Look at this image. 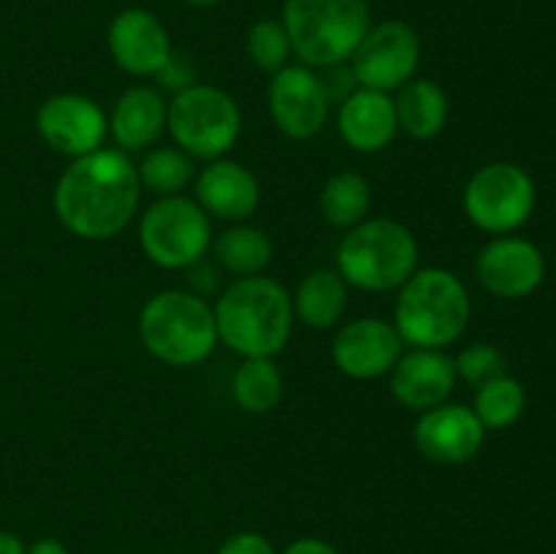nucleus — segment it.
<instances>
[{
	"mask_svg": "<svg viewBox=\"0 0 556 554\" xmlns=\"http://www.w3.org/2000/svg\"><path fill=\"white\" fill-rule=\"evenodd\" d=\"M486 429L472 407L459 402H443L418 416L413 443L424 459L434 465H465L481 451Z\"/></svg>",
	"mask_w": 556,
	"mask_h": 554,
	"instance_id": "14",
	"label": "nucleus"
},
{
	"mask_svg": "<svg viewBox=\"0 0 556 554\" xmlns=\"http://www.w3.org/2000/svg\"><path fill=\"white\" fill-rule=\"evenodd\" d=\"M269 114L275 119L277 130L293 141H307L320 134L329 119L331 101L324 90V81L307 65H291L271 74L269 92Z\"/></svg>",
	"mask_w": 556,
	"mask_h": 554,
	"instance_id": "11",
	"label": "nucleus"
},
{
	"mask_svg": "<svg viewBox=\"0 0 556 554\" xmlns=\"http://www.w3.org/2000/svg\"><path fill=\"white\" fill-rule=\"evenodd\" d=\"M166 114L168 103L155 87H130L114 101L109 114V136L123 152L147 150L166 130Z\"/></svg>",
	"mask_w": 556,
	"mask_h": 554,
	"instance_id": "20",
	"label": "nucleus"
},
{
	"mask_svg": "<svg viewBox=\"0 0 556 554\" xmlns=\"http://www.w3.org/2000/svg\"><path fill=\"white\" fill-rule=\"evenodd\" d=\"M351 63L358 87L391 92L416 76L421 63V38L416 27L402 20H386L369 25L367 36L356 47Z\"/></svg>",
	"mask_w": 556,
	"mask_h": 554,
	"instance_id": "10",
	"label": "nucleus"
},
{
	"mask_svg": "<svg viewBox=\"0 0 556 554\" xmlns=\"http://www.w3.org/2000/svg\"><path fill=\"white\" fill-rule=\"evenodd\" d=\"M25 554H71V552L63 541H58V538H38V541H33L30 546L25 549Z\"/></svg>",
	"mask_w": 556,
	"mask_h": 554,
	"instance_id": "34",
	"label": "nucleus"
},
{
	"mask_svg": "<svg viewBox=\"0 0 556 554\" xmlns=\"http://www.w3.org/2000/svg\"><path fill=\"white\" fill-rule=\"evenodd\" d=\"M212 310L217 340L242 358H271L291 340V293L275 277H237Z\"/></svg>",
	"mask_w": 556,
	"mask_h": 554,
	"instance_id": "2",
	"label": "nucleus"
},
{
	"mask_svg": "<svg viewBox=\"0 0 556 554\" xmlns=\"http://www.w3.org/2000/svg\"><path fill=\"white\" fill-rule=\"evenodd\" d=\"M233 402L242 407L244 413H264L275 411L277 402L282 396V373L271 358H242L231 380Z\"/></svg>",
	"mask_w": 556,
	"mask_h": 554,
	"instance_id": "23",
	"label": "nucleus"
},
{
	"mask_svg": "<svg viewBox=\"0 0 556 554\" xmlns=\"http://www.w3.org/2000/svg\"><path fill=\"white\" fill-rule=\"evenodd\" d=\"M139 244L161 269H193L212 244V221L195 199L163 196L141 215Z\"/></svg>",
	"mask_w": 556,
	"mask_h": 554,
	"instance_id": "8",
	"label": "nucleus"
},
{
	"mask_svg": "<svg viewBox=\"0 0 556 554\" xmlns=\"http://www.w3.org/2000/svg\"><path fill=\"white\" fill-rule=\"evenodd\" d=\"M396 125L410 139L429 141L448 123L451 103L443 87L432 79H410L400 87L394 98Z\"/></svg>",
	"mask_w": 556,
	"mask_h": 554,
	"instance_id": "22",
	"label": "nucleus"
},
{
	"mask_svg": "<svg viewBox=\"0 0 556 554\" xmlns=\"http://www.w3.org/2000/svg\"><path fill=\"white\" fill-rule=\"evenodd\" d=\"M454 358L434 348H410L396 358L389 373V386L394 400L407 411L424 413L448 402L456 389Z\"/></svg>",
	"mask_w": 556,
	"mask_h": 554,
	"instance_id": "17",
	"label": "nucleus"
},
{
	"mask_svg": "<svg viewBox=\"0 0 556 554\" xmlns=\"http://www.w3.org/2000/svg\"><path fill=\"white\" fill-rule=\"evenodd\" d=\"M244 47H248V58L253 60L255 68L266 71V74H277L280 68H286L293 54L286 25L275 16L253 22L248 38H244Z\"/></svg>",
	"mask_w": 556,
	"mask_h": 554,
	"instance_id": "28",
	"label": "nucleus"
},
{
	"mask_svg": "<svg viewBox=\"0 0 556 554\" xmlns=\"http://www.w3.org/2000/svg\"><path fill=\"white\" fill-rule=\"evenodd\" d=\"M472 302L456 272L443 266L416 269L400 286L394 304V326L410 348L443 351L465 335Z\"/></svg>",
	"mask_w": 556,
	"mask_h": 554,
	"instance_id": "3",
	"label": "nucleus"
},
{
	"mask_svg": "<svg viewBox=\"0 0 556 554\" xmlns=\"http://www.w3.org/2000/svg\"><path fill=\"white\" fill-rule=\"evenodd\" d=\"M527 407V391L525 386L508 373L500 378L489 380V383L478 386L476 400H472V413L483 429H505L521 418Z\"/></svg>",
	"mask_w": 556,
	"mask_h": 554,
	"instance_id": "27",
	"label": "nucleus"
},
{
	"mask_svg": "<svg viewBox=\"0 0 556 554\" xmlns=\"http://www.w3.org/2000/svg\"><path fill=\"white\" fill-rule=\"evenodd\" d=\"M476 277L494 297L525 299L541 288L546 277V259L530 239L503 234L478 250Z\"/></svg>",
	"mask_w": 556,
	"mask_h": 554,
	"instance_id": "13",
	"label": "nucleus"
},
{
	"mask_svg": "<svg viewBox=\"0 0 556 554\" xmlns=\"http://www.w3.org/2000/svg\"><path fill=\"white\" fill-rule=\"evenodd\" d=\"M139 337L147 353L168 367H195L215 351V310L204 297L182 288L157 291L139 313Z\"/></svg>",
	"mask_w": 556,
	"mask_h": 554,
	"instance_id": "4",
	"label": "nucleus"
},
{
	"mask_svg": "<svg viewBox=\"0 0 556 554\" xmlns=\"http://www.w3.org/2000/svg\"><path fill=\"white\" fill-rule=\"evenodd\" d=\"M402 337L394 324L383 318L348 320L331 342V362L342 375L356 380H375L389 375L402 356Z\"/></svg>",
	"mask_w": 556,
	"mask_h": 554,
	"instance_id": "15",
	"label": "nucleus"
},
{
	"mask_svg": "<svg viewBox=\"0 0 556 554\" xmlns=\"http://www.w3.org/2000/svg\"><path fill=\"white\" fill-rule=\"evenodd\" d=\"M280 554H340V552H337V546H331L329 541H324V538L304 536L288 543Z\"/></svg>",
	"mask_w": 556,
	"mask_h": 554,
	"instance_id": "33",
	"label": "nucleus"
},
{
	"mask_svg": "<svg viewBox=\"0 0 556 554\" xmlns=\"http://www.w3.org/2000/svg\"><path fill=\"white\" fill-rule=\"evenodd\" d=\"M106 43L117 68L130 76H155L174 52L166 25L139 5L114 14Z\"/></svg>",
	"mask_w": 556,
	"mask_h": 554,
	"instance_id": "16",
	"label": "nucleus"
},
{
	"mask_svg": "<svg viewBox=\"0 0 556 554\" xmlns=\"http://www.w3.org/2000/svg\"><path fill=\"white\" fill-rule=\"evenodd\" d=\"M195 201L210 217L242 223L258 210L261 185L248 166L217 158L195 177Z\"/></svg>",
	"mask_w": 556,
	"mask_h": 554,
	"instance_id": "18",
	"label": "nucleus"
},
{
	"mask_svg": "<svg viewBox=\"0 0 556 554\" xmlns=\"http://www.w3.org/2000/svg\"><path fill=\"white\" fill-rule=\"evenodd\" d=\"M166 130L174 147L201 161H217L242 134L239 103L223 87L190 85L168 101Z\"/></svg>",
	"mask_w": 556,
	"mask_h": 554,
	"instance_id": "7",
	"label": "nucleus"
},
{
	"mask_svg": "<svg viewBox=\"0 0 556 554\" xmlns=\"http://www.w3.org/2000/svg\"><path fill=\"white\" fill-rule=\"evenodd\" d=\"M217 554H277L275 543L255 530H239L220 543Z\"/></svg>",
	"mask_w": 556,
	"mask_h": 554,
	"instance_id": "30",
	"label": "nucleus"
},
{
	"mask_svg": "<svg viewBox=\"0 0 556 554\" xmlns=\"http://www.w3.org/2000/svg\"><path fill=\"white\" fill-rule=\"evenodd\" d=\"M217 264L237 277H253L269 266L271 239L255 226H231L212 244Z\"/></svg>",
	"mask_w": 556,
	"mask_h": 554,
	"instance_id": "24",
	"label": "nucleus"
},
{
	"mask_svg": "<svg viewBox=\"0 0 556 554\" xmlns=\"http://www.w3.org/2000/svg\"><path fill=\"white\" fill-rule=\"evenodd\" d=\"M293 318L309 329H331L348 307V282L337 269H313L291 293Z\"/></svg>",
	"mask_w": 556,
	"mask_h": 554,
	"instance_id": "21",
	"label": "nucleus"
},
{
	"mask_svg": "<svg viewBox=\"0 0 556 554\" xmlns=\"http://www.w3.org/2000/svg\"><path fill=\"white\" fill-rule=\"evenodd\" d=\"M372 190L358 172H340L320 190V215L334 228H353L367 221Z\"/></svg>",
	"mask_w": 556,
	"mask_h": 554,
	"instance_id": "25",
	"label": "nucleus"
},
{
	"mask_svg": "<svg viewBox=\"0 0 556 554\" xmlns=\"http://www.w3.org/2000/svg\"><path fill=\"white\" fill-rule=\"evenodd\" d=\"M280 20L307 68L348 63L372 25L367 0H286Z\"/></svg>",
	"mask_w": 556,
	"mask_h": 554,
	"instance_id": "6",
	"label": "nucleus"
},
{
	"mask_svg": "<svg viewBox=\"0 0 556 554\" xmlns=\"http://www.w3.org/2000/svg\"><path fill=\"white\" fill-rule=\"evenodd\" d=\"M418 269V242L391 217H367L348 228L337 248V272L353 288L383 293L400 288Z\"/></svg>",
	"mask_w": 556,
	"mask_h": 554,
	"instance_id": "5",
	"label": "nucleus"
},
{
	"mask_svg": "<svg viewBox=\"0 0 556 554\" xmlns=\"http://www.w3.org/2000/svg\"><path fill=\"white\" fill-rule=\"evenodd\" d=\"M157 79H161L163 87H168V90L179 92L185 90V87L195 85L193 81V68H190L188 63H185L182 58H177V54L172 52V58L166 60V65H163L161 71H157Z\"/></svg>",
	"mask_w": 556,
	"mask_h": 554,
	"instance_id": "32",
	"label": "nucleus"
},
{
	"mask_svg": "<svg viewBox=\"0 0 556 554\" xmlns=\"http://www.w3.org/2000/svg\"><path fill=\"white\" fill-rule=\"evenodd\" d=\"M190 9H212V5H220L223 0H182Z\"/></svg>",
	"mask_w": 556,
	"mask_h": 554,
	"instance_id": "36",
	"label": "nucleus"
},
{
	"mask_svg": "<svg viewBox=\"0 0 556 554\" xmlns=\"http://www.w3.org/2000/svg\"><path fill=\"white\" fill-rule=\"evenodd\" d=\"M141 201V182L134 161L123 150L87 152L74 158L54 185V215L74 237L87 242L114 239Z\"/></svg>",
	"mask_w": 556,
	"mask_h": 554,
	"instance_id": "1",
	"label": "nucleus"
},
{
	"mask_svg": "<svg viewBox=\"0 0 556 554\" xmlns=\"http://www.w3.org/2000/svg\"><path fill=\"white\" fill-rule=\"evenodd\" d=\"M27 543L16 532L0 530V554H25Z\"/></svg>",
	"mask_w": 556,
	"mask_h": 554,
	"instance_id": "35",
	"label": "nucleus"
},
{
	"mask_svg": "<svg viewBox=\"0 0 556 554\" xmlns=\"http://www.w3.org/2000/svg\"><path fill=\"white\" fill-rule=\"evenodd\" d=\"M342 65H345V63L329 65V68H320V71H326V76H320V81H324V90H326V96H329L331 103L342 101V98H348L358 87V81H356V76H353L351 65H348V68H342Z\"/></svg>",
	"mask_w": 556,
	"mask_h": 554,
	"instance_id": "31",
	"label": "nucleus"
},
{
	"mask_svg": "<svg viewBox=\"0 0 556 554\" xmlns=\"http://www.w3.org/2000/svg\"><path fill=\"white\" fill-rule=\"evenodd\" d=\"M535 179L510 161L486 163L465 185L462 206L467 221L486 234H514L535 212Z\"/></svg>",
	"mask_w": 556,
	"mask_h": 554,
	"instance_id": "9",
	"label": "nucleus"
},
{
	"mask_svg": "<svg viewBox=\"0 0 556 554\" xmlns=\"http://www.w3.org/2000/svg\"><path fill=\"white\" fill-rule=\"evenodd\" d=\"M136 172H139L141 188L163 199V196L182 193L193 182L195 168L193 158L179 150V147H155V150H150L141 158Z\"/></svg>",
	"mask_w": 556,
	"mask_h": 554,
	"instance_id": "26",
	"label": "nucleus"
},
{
	"mask_svg": "<svg viewBox=\"0 0 556 554\" xmlns=\"http://www.w3.org/2000/svg\"><path fill=\"white\" fill-rule=\"evenodd\" d=\"M454 367H456V378L476 386V389L508 373L505 353L500 351L497 345H489V342H472V345L462 348L459 356L454 358Z\"/></svg>",
	"mask_w": 556,
	"mask_h": 554,
	"instance_id": "29",
	"label": "nucleus"
},
{
	"mask_svg": "<svg viewBox=\"0 0 556 554\" xmlns=\"http://www.w3.org/2000/svg\"><path fill=\"white\" fill-rule=\"evenodd\" d=\"M36 130L60 155L81 158L101 150L109 136V117L92 98L58 92L38 106Z\"/></svg>",
	"mask_w": 556,
	"mask_h": 554,
	"instance_id": "12",
	"label": "nucleus"
},
{
	"mask_svg": "<svg viewBox=\"0 0 556 554\" xmlns=\"http://www.w3.org/2000/svg\"><path fill=\"white\" fill-rule=\"evenodd\" d=\"M337 130L351 150L364 152V155L386 150L400 130L394 98L389 92L356 87L351 96L342 98L340 112H337Z\"/></svg>",
	"mask_w": 556,
	"mask_h": 554,
	"instance_id": "19",
	"label": "nucleus"
}]
</instances>
